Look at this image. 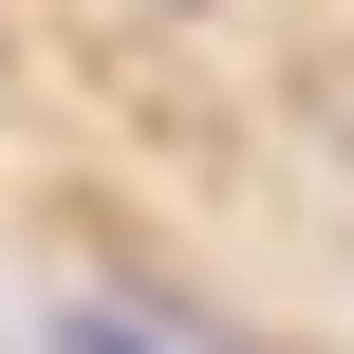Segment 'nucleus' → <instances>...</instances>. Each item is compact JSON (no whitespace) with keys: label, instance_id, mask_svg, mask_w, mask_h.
<instances>
[{"label":"nucleus","instance_id":"f257e3e1","mask_svg":"<svg viewBox=\"0 0 354 354\" xmlns=\"http://www.w3.org/2000/svg\"><path fill=\"white\" fill-rule=\"evenodd\" d=\"M37 354H187V336H168V317H131V299H56Z\"/></svg>","mask_w":354,"mask_h":354}]
</instances>
